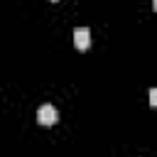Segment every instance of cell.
I'll list each match as a JSON object with an SVG mask.
<instances>
[{
    "label": "cell",
    "mask_w": 157,
    "mask_h": 157,
    "mask_svg": "<svg viewBox=\"0 0 157 157\" xmlns=\"http://www.w3.org/2000/svg\"><path fill=\"white\" fill-rule=\"evenodd\" d=\"M52 2H59V0H52Z\"/></svg>",
    "instance_id": "cell-4"
},
{
    "label": "cell",
    "mask_w": 157,
    "mask_h": 157,
    "mask_svg": "<svg viewBox=\"0 0 157 157\" xmlns=\"http://www.w3.org/2000/svg\"><path fill=\"white\" fill-rule=\"evenodd\" d=\"M150 105H157V91L150 88Z\"/></svg>",
    "instance_id": "cell-3"
},
{
    "label": "cell",
    "mask_w": 157,
    "mask_h": 157,
    "mask_svg": "<svg viewBox=\"0 0 157 157\" xmlns=\"http://www.w3.org/2000/svg\"><path fill=\"white\" fill-rule=\"evenodd\" d=\"M88 44H91V29L88 27H76L74 29V47L78 52H86Z\"/></svg>",
    "instance_id": "cell-2"
},
{
    "label": "cell",
    "mask_w": 157,
    "mask_h": 157,
    "mask_svg": "<svg viewBox=\"0 0 157 157\" xmlns=\"http://www.w3.org/2000/svg\"><path fill=\"white\" fill-rule=\"evenodd\" d=\"M37 120H39V125H54L56 120H59V110L54 108V105H49V103H44V105H39V110H37Z\"/></svg>",
    "instance_id": "cell-1"
}]
</instances>
